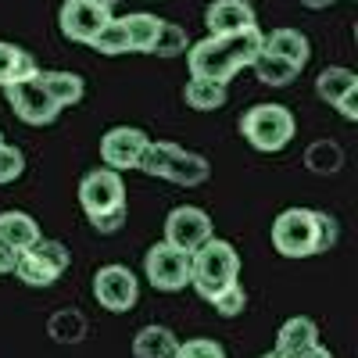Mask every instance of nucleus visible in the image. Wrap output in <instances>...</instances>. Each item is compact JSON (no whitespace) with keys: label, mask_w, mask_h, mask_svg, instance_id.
<instances>
[{"label":"nucleus","mask_w":358,"mask_h":358,"mask_svg":"<svg viewBox=\"0 0 358 358\" xmlns=\"http://www.w3.org/2000/svg\"><path fill=\"white\" fill-rule=\"evenodd\" d=\"M147 176H158V179H169L176 187H201L208 176H212V165L208 158L194 155V151H183L179 143L172 140H151L140 155V165Z\"/></svg>","instance_id":"f257e3e1"},{"label":"nucleus","mask_w":358,"mask_h":358,"mask_svg":"<svg viewBox=\"0 0 358 358\" xmlns=\"http://www.w3.org/2000/svg\"><path fill=\"white\" fill-rule=\"evenodd\" d=\"M241 280V255L229 241H204L194 255H190V287L204 297V301H212L219 290H226L229 283Z\"/></svg>","instance_id":"f03ea898"},{"label":"nucleus","mask_w":358,"mask_h":358,"mask_svg":"<svg viewBox=\"0 0 358 358\" xmlns=\"http://www.w3.org/2000/svg\"><path fill=\"white\" fill-rule=\"evenodd\" d=\"M294 129H297V122H294L290 108H283V104H255L241 118L244 140L262 155L283 151V147L294 140Z\"/></svg>","instance_id":"7ed1b4c3"},{"label":"nucleus","mask_w":358,"mask_h":358,"mask_svg":"<svg viewBox=\"0 0 358 358\" xmlns=\"http://www.w3.org/2000/svg\"><path fill=\"white\" fill-rule=\"evenodd\" d=\"M273 248L283 258L319 255V222L312 208H287L273 222Z\"/></svg>","instance_id":"20e7f679"},{"label":"nucleus","mask_w":358,"mask_h":358,"mask_svg":"<svg viewBox=\"0 0 358 358\" xmlns=\"http://www.w3.org/2000/svg\"><path fill=\"white\" fill-rule=\"evenodd\" d=\"M187 65H190V76L215 79V83H229L236 72L244 69L241 54H236L229 36H204V40H197L190 47V54H187Z\"/></svg>","instance_id":"39448f33"},{"label":"nucleus","mask_w":358,"mask_h":358,"mask_svg":"<svg viewBox=\"0 0 358 358\" xmlns=\"http://www.w3.org/2000/svg\"><path fill=\"white\" fill-rule=\"evenodd\" d=\"M143 273H147V283L162 294L187 290L190 287V251H179L162 241L143 255Z\"/></svg>","instance_id":"423d86ee"},{"label":"nucleus","mask_w":358,"mask_h":358,"mask_svg":"<svg viewBox=\"0 0 358 358\" xmlns=\"http://www.w3.org/2000/svg\"><path fill=\"white\" fill-rule=\"evenodd\" d=\"M79 204L86 219L90 215H101V212H115V208H126V183L122 176H118L115 169H94L83 176L79 183Z\"/></svg>","instance_id":"0eeeda50"},{"label":"nucleus","mask_w":358,"mask_h":358,"mask_svg":"<svg viewBox=\"0 0 358 358\" xmlns=\"http://www.w3.org/2000/svg\"><path fill=\"white\" fill-rule=\"evenodd\" d=\"M215 236V226H212V215L201 212L194 204H183V208H172L169 219H165V244L179 248V251H197L204 241Z\"/></svg>","instance_id":"6e6552de"},{"label":"nucleus","mask_w":358,"mask_h":358,"mask_svg":"<svg viewBox=\"0 0 358 358\" xmlns=\"http://www.w3.org/2000/svg\"><path fill=\"white\" fill-rule=\"evenodd\" d=\"M94 297L108 312H129L140 301V283L126 265H101L94 276Z\"/></svg>","instance_id":"1a4fd4ad"},{"label":"nucleus","mask_w":358,"mask_h":358,"mask_svg":"<svg viewBox=\"0 0 358 358\" xmlns=\"http://www.w3.org/2000/svg\"><path fill=\"white\" fill-rule=\"evenodd\" d=\"M4 94H8V104L15 108V115L22 118L25 126H54V118L62 115V108H57L47 97V90L40 86V79L8 83Z\"/></svg>","instance_id":"9d476101"},{"label":"nucleus","mask_w":358,"mask_h":358,"mask_svg":"<svg viewBox=\"0 0 358 358\" xmlns=\"http://www.w3.org/2000/svg\"><path fill=\"white\" fill-rule=\"evenodd\" d=\"M108 18H111V8H101V4H94V0H65L62 15H57V25H62L65 40L90 43L104 29Z\"/></svg>","instance_id":"9b49d317"},{"label":"nucleus","mask_w":358,"mask_h":358,"mask_svg":"<svg viewBox=\"0 0 358 358\" xmlns=\"http://www.w3.org/2000/svg\"><path fill=\"white\" fill-rule=\"evenodd\" d=\"M147 143H151V136H147L143 129H136V126H115L101 140V158L115 172H129V169L140 165V155H143Z\"/></svg>","instance_id":"f8f14e48"},{"label":"nucleus","mask_w":358,"mask_h":358,"mask_svg":"<svg viewBox=\"0 0 358 358\" xmlns=\"http://www.w3.org/2000/svg\"><path fill=\"white\" fill-rule=\"evenodd\" d=\"M204 25H208V36H233L255 25V8L248 0H212L204 11Z\"/></svg>","instance_id":"ddd939ff"},{"label":"nucleus","mask_w":358,"mask_h":358,"mask_svg":"<svg viewBox=\"0 0 358 358\" xmlns=\"http://www.w3.org/2000/svg\"><path fill=\"white\" fill-rule=\"evenodd\" d=\"M262 50L273 54V57H283V62H290L294 69H305L308 57H312L308 36L297 33V29H273V33L262 40Z\"/></svg>","instance_id":"4468645a"},{"label":"nucleus","mask_w":358,"mask_h":358,"mask_svg":"<svg viewBox=\"0 0 358 358\" xmlns=\"http://www.w3.org/2000/svg\"><path fill=\"white\" fill-rule=\"evenodd\" d=\"M312 344H319V326L308 319V315H294L280 326V334H276V355L280 358H294V355H301L308 351Z\"/></svg>","instance_id":"2eb2a0df"},{"label":"nucleus","mask_w":358,"mask_h":358,"mask_svg":"<svg viewBox=\"0 0 358 358\" xmlns=\"http://www.w3.org/2000/svg\"><path fill=\"white\" fill-rule=\"evenodd\" d=\"M36 241H40V222L29 212H0V244H8L15 255H22Z\"/></svg>","instance_id":"dca6fc26"},{"label":"nucleus","mask_w":358,"mask_h":358,"mask_svg":"<svg viewBox=\"0 0 358 358\" xmlns=\"http://www.w3.org/2000/svg\"><path fill=\"white\" fill-rule=\"evenodd\" d=\"M36 76H40V65H36L33 54L0 40V86L25 83V79H36Z\"/></svg>","instance_id":"f3484780"},{"label":"nucleus","mask_w":358,"mask_h":358,"mask_svg":"<svg viewBox=\"0 0 358 358\" xmlns=\"http://www.w3.org/2000/svg\"><path fill=\"white\" fill-rule=\"evenodd\" d=\"M36 79H40V86L47 90V97L62 108V111L72 108V104H79L83 94H86V83H83L76 72H40Z\"/></svg>","instance_id":"a211bd4d"},{"label":"nucleus","mask_w":358,"mask_h":358,"mask_svg":"<svg viewBox=\"0 0 358 358\" xmlns=\"http://www.w3.org/2000/svg\"><path fill=\"white\" fill-rule=\"evenodd\" d=\"M176 348L179 341L169 326H143L133 337V358H169Z\"/></svg>","instance_id":"6ab92c4d"},{"label":"nucleus","mask_w":358,"mask_h":358,"mask_svg":"<svg viewBox=\"0 0 358 358\" xmlns=\"http://www.w3.org/2000/svg\"><path fill=\"white\" fill-rule=\"evenodd\" d=\"M183 97L194 111H215L226 104V83H215V79H201V76H190L187 90H183Z\"/></svg>","instance_id":"aec40b11"},{"label":"nucleus","mask_w":358,"mask_h":358,"mask_svg":"<svg viewBox=\"0 0 358 358\" xmlns=\"http://www.w3.org/2000/svg\"><path fill=\"white\" fill-rule=\"evenodd\" d=\"M126 25V36H129V50H140V54H151V43L162 29V18L151 15V11H133L122 18Z\"/></svg>","instance_id":"412c9836"},{"label":"nucleus","mask_w":358,"mask_h":358,"mask_svg":"<svg viewBox=\"0 0 358 358\" xmlns=\"http://www.w3.org/2000/svg\"><path fill=\"white\" fill-rule=\"evenodd\" d=\"M351 86H358V76H355L351 69L330 65V69H322V72H319V79H315V94H319V101H326V104H337Z\"/></svg>","instance_id":"4be33fe9"},{"label":"nucleus","mask_w":358,"mask_h":358,"mask_svg":"<svg viewBox=\"0 0 358 358\" xmlns=\"http://www.w3.org/2000/svg\"><path fill=\"white\" fill-rule=\"evenodd\" d=\"M15 276L25 283V287H50V283H57V268H50L36 251H22L18 255V262H15Z\"/></svg>","instance_id":"5701e85b"},{"label":"nucleus","mask_w":358,"mask_h":358,"mask_svg":"<svg viewBox=\"0 0 358 358\" xmlns=\"http://www.w3.org/2000/svg\"><path fill=\"white\" fill-rule=\"evenodd\" d=\"M251 69H255V76L265 86H290L297 79V72H301V69H294L290 62H283V57H273V54H265V50L251 62Z\"/></svg>","instance_id":"b1692460"},{"label":"nucleus","mask_w":358,"mask_h":358,"mask_svg":"<svg viewBox=\"0 0 358 358\" xmlns=\"http://www.w3.org/2000/svg\"><path fill=\"white\" fill-rule=\"evenodd\" d=\"M90 47L101 50V54H108V57L126 54V50H129V36H126V25H122V18H108L101 33H97L94 40H90Z\"/></svg>","instance_id":"393cba45"},{"label":"nucleus","mask_w":358,"mask_h":358,"mask_svg":"<svg viewBox=\"0 0 358 358\" xmlns=\"http://www.w3.org/2000/svg\"><path fill=\"white\" fill-rule=\"evenodd\" d=\"M187 47H190L187 29L176 25V22H162L158 36H155V43H151V54H155V57H179Z\"/></svg>","instance_id":"a878e982"},{"label":"nucleus","mask_w":358,"mask_h":358,"mask_svg":"<svg viewBox=\"0 0 358 358\" xmlns=\"http://www.w3.org/2000/svg\"><path fill=\"white\" fill-rule=\"evenodd\" d=\"M341 162H344V155H341V147H337L334 140H319V143H312V151H308V169H312V172L330 176V172L341 169Z\"/></svg>","instance_id":"bb28decb"},{"label":"nucleus","mask_w":358,"mask_h":358,"mask_svg":"<svg viewBox=\"0 0 358 358\" xmlns=\"http://www.w3.org/2000/svg\"><path fill=\"white\" fill-rule=\"evenodd\" d=\"M212 305H215V312H219V315H226V319L244 315V308H248V294H244L241 280H236V283H229L226 290H219V294L212 297Z\"/></svg>","instance_id":"cd10ccee"},{"label":"nucleus","mask_w":358,"mask_h":358,"mask_svg":"<svg viewBox=\"0 0 358 358\" xmlns=\"http://www.w3.org/2000/svg\"><path fill=\"white\" fill-rule=\"evenodd\" d=\"M22 172H25V155L11 143H0V187L15 183Z\"/></svg>","instance_id":"c85d7f7f"},{"label":"nucleus","mask_w":358,"mask_h":358,"mask_svg":"<svg viewBox=\"0 0 358 358\" xmlns=\"http://www.w3.org/2000/svg\"><path fill=\"white\" fill-rule=\"evenodd\" d=\"M29 251H36L50 268H57V273H65L69 262H72V255H69V248H65L62 241H43V236H40V241H36L33 248H29Z\"/></svg>","instance_id":"c756f323"},{"label":"nucleus","mask_w":358,"mask_h":358,"mask_svg":"<svg viewBox=\"0 0 358 358\" xmlns=\"http://www.w3.org/2000/svg\"><path fill=\"white\" fill-rule=\"evenodd\" d=\"M179 351H183L187 358H226V348L212 337H194L187 344H179Z\"/></svg>","instance_id":"7c9ffc66"},{"label":"nucleus","mask_w":358,"mask_h":358,"mask_svg":"<svg viewBox=\"0 0 358 358\" xmlns=\"http://www.w3.org/2000/svg\"><path fill=\"white\" fill-rule=\"evenodd\" d=\"M90 226L97 233H118L126 226V208H115V212H101V215H90Z\"/></svg>","instance_id":"2f4dec72"},{"label":"nucleus","mask_w":358,"mask_h":358,"mask_svg":"<svg viewBox=\"0 0 358 358\" xmlns=\"http://www.w3.org/2000/svg\"><path fill=\"white\" fill-rule=\"evenodd\" d=\"M315 222H319V255H322V251H330L337 244V222L326 212H315Z\"/></svg>","instance_id":"473e14b6"},{"label":"nucleus","mask_w":358,"mask_h":358,"mask_svg":"<svg viewBox=\"0 0 358 358\" xmlns=\"http://www.w3.org/2000/svg\"><path fill=\"white\" fill-rule=\"evenodd\" d=\"M334 108L348 118V122H355V118H358V86H351V90H348V94H344Z\"/></svg>","instance_id":"72a5a7b5"},{"label":"nucleus","mask_w":358,"mask_h":358,"mask_svg":"<svg viewBox=\"0 0 358 358\" xmlns=\"http://www.w3.org/2000/svg\"><path fill=\"white\" fill-rule=\"evenodd\" d=\"M15 262H18V255L8 248V244H0V276H8V273H15Z\"/></svg>","instance_id":"f704fd0d"},{"label":"nucleus","mask_w":358,"mask_h":358,"mask_svg":"<svg viewBox=\"0 0 358 358\" xmlns=\"http://www.w3.org/2000/svg\"><path fill=\"white\" fill-rule=\"evenodd\" d=\"M294 358H334V355H330V351H326L322 344H312L308 351H301V355H294Z\"/></svg>","instance_id":"c9c22d12"},{"label":"nucleus","mask_w":358,"mask_h":358,"mask_svg":"<svg viewBox=\"0 0 358 358\" xmlns=\"http://www.w3.org/2000/svg\"><path fill=\"white\" fill-rule=\"evenodd\" d=\"M305 8H312V11H322V8H330V4H337V0H301Z\"/></svg>","instance_id":"e433bc0d"},{"label":"nucleus","mask_w":358,"mask_h":358,"mask_svg":"<svg viewBox=\"0 0 358 358\" xmlns=\"http://www.w3.org/2000/svg\"><path fill=\"white\" fill-rule=\"evenodd\" d=\"M94 4H101V8H115L118 0H94Z\"/></svg>","instance_id":"4c0bfd02"},{"label":"nucleus","mask_w":358,"mask_h":358,"mask_svg":"<svg viewBox=\"0 0 358 358\" xmlns=\"http://www.w3.org/2000/svg\"><path fill=\"white\" fill-rule=\"evenodd\" d=\"M169 358H187V355H183V351H179V348H176V351H172Z\"/></svg>","instance_id":"58836bf2"},{"label":"nucleus","mask_w":358,"mask_h":358,"mask_svg":"<svg viewBox=\"0 0 358 358\" xmlns=\"http://www.w3.org/2000/svg\"><path fill=\"white\" fill-rule=\"evenodd\" d=\"M262 358H280V355H276V351H268V355H262Z\"/></svg>","instance_id":"ea45409f"},{"label":"nucleus","mask_w":358,"mask_h":358,"mask_svg":"<svg viewBox=\"0 0 358 358\" xmlns=\"http://www.w3.org/2000/svg\"><path fill=\"white\" fill-rule=\"evenodd\" d=\"M0 143H4V133H0Z\"/></svg>","instance_id":"a19ab883"}]
</instances>
